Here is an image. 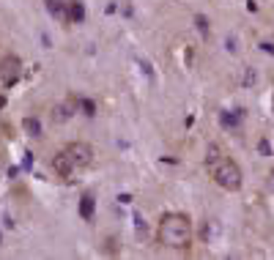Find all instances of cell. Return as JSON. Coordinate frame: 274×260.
Wrapping results in <instances>:
<instances>
[{
  "label": "cell",
  "instance_id": "obj_11",
  "mask_svg": "<svg viewBox=\"0 0 274 260\" xmlns=\"http://www.w3.org/2000/svg\"><path fill=\"white\" fill-rule=\"evenodd\" d=\"M22 126H25V132L30 137H42V123H38V118H25Z\"/></svg>",
  "mask_w": 274,
  "mask_h": 260
},
{
  "label": "cell",
  "instance_id": "obj_9",
  "mask_svg": "<svg viewBox=\"0 0 274 260\" xmlns=\"http://www.w3.org/2000/svg\"><path fill=\"white\" fill-rule=\"evenodd\" d=\"M52 170L58 172L61 178H71V172H74V170H71V164H69V159H66L63 154H58V156L52 159Z\"/></svg>",
  "mask_w": 274,
  "mask_h": 260
},
{
  "label": "cell",
  "instance_id": "obj_17",
  "mask_svg": "<svg viewBox=\"0 0 274 260\" xmlns=\"http://www.w3.org/2000/svg\"><path fill=\"white\" fill-rule=\"evenodd\" d=\"M269 189H271V192H274V170L269 172Z\"/></svg>",
  "mask_w": 274,
  "mask_h": 260
},
{
  "label": "cell",
  "instance_id": "obj_15",
  "mask_svg": "<svg viewBox=\"0 0 274 260\" xmlns=\"http://www.w3.org/2000/svg\"><path fill=\"white\" fill-rule=\"evenodd\" d=\"M258 148H261V154H263V156H269V154H271V148H269V143H266V140H261V145H258Z\"/></svg>",
  "mask_w": 274,
  "mask_h": 260
},
{
  "label": "cell",
  "instance_id": "obj_12",
  "mask_svg": "<svg viewBox=\"0 0 274 260\" xmlns=\"http://www.w3.org/2000/svg\"><path fill=\"white\" fill-rule=\"evenodd\" d=\"M77 107L83 110V115H88V118H93V115H96V101H93V99L80 96V99H77Z\"/></svg>",
  "mask_w": 274,
  "mask_h": 260
},
{
  "label": "cell",
  "instance_id": "obj_5",
  "mask_svg": "<svg viewBox=\"0 0 274 260\" xmlns=\"http://www.w3.org/2000/svg\"><path fill=\"white\" fill-rule=\"evenodd\" d=\"M77 110V101H63V104L52 107V123H66Z\"/></svg>",
  "mask_w": 274,
  "mask_h": 260
},
{
  "label": "cell",
  "instance_id": "obj_10",
  "mask_svg": "<svg viewBox=\"0 0 274 260\" xmlns=\"http://www.w3.org/2000/svg\"><path fill=\"white\" fill-rule=\"evenodd\" d=\"M85 19V6L83 0H69V22H83Z\"/></svg>",
  "mask_w": 274,
  "mask_h": 260
},
{
  "label": "cell",
  "instance_id": "obj_16",
  "mask_svg": "<svg viewBox=\"0 0 274 260\" xmlns=\"http://www.w3.org/2000/svg\"><path fill=\"white\" fill-rule=\"evenodd\" d=\"M261 50H263V52H269V55H274V44H271V41H263V44H261Z\"/></svg>",
  "mask_w": 274,
  "mask_h": 260
},
{
  "label": "cell",
  "instance_id": "obj_14",
  "mask_svg": "<svg viewBox=\"0 0 274 260\" xmlns=\"http://www.w3.org/2000/svg\"><path fill=\"white\" fill-rule=\"evenodd\" d=\"M134 222H137V235H146V222H143V216H140V214L134 216Z\"/></svg>",
  "mask_w": 274,
  "mask_h": 260
},
{
  "label": "cell",
  "instance_id": "obj_13",
  "mask_svg": "<svg viewBox=\"0 0 274 260\" xmlns=\"http://www.w3.org/2000/svg\"><path fill=\"white\" fill-rule=\"evenodd\" d=\"M195 25H198V30H200V36L208 38V33H211V22H208L206 14H195Z\"/></svg>",
  "mask_w": 274,
  "mask_h": 260
},
{
  "label": "cell",
  "instance_id": "obj_6",
  "mask_svg": "<svg viewBox=\"0 0 274 260\" xmlns=\"http://www.w3.org/2000/svg\"><path fill=\"white\" fill-rule=\"evenodd\" d=\"M241 121H244V110H233V113H222L220 115L222 129H230V132H239L241 129Z\"/></svg>",
  "mask_w": 274,
  "mask_h": 260
},
{
  "label": "cell",
  "instance_id": "obj_3",
  "mask_svg": "<svg viewBox=\"0 0 274 260\" xmlns=\"http://www.w3.org/2000/svg\"><path fill=\"white\" fill-rule=\"evenodd\" d=\"M61 154L69 159V164H71V170H74V172L77 170H85L88 164L93 162V148L88 145V143H69Z\"/></svg>",
  "mask_w": 274,
  "mask_h": 260
},
{
  "label": "cell",
  "instance_id": "obj_7",
  "mask_svg": "<svg viewBox=\"0 0 274 260\" xmlns=\"http://www.w3.org/2000/svg\"><path fill=\"white\" fill-rule=\"evenodd\" d=\"M93 211H96V200L91 192H85L83 198H80V216L85 219V222H91L93 219Z\"/></svg>",
  "mask_w": 274,
  "mask_h": 260
},
{
  "label": "cell",
  "instance_id": "obj_2",
  "mask_svg": "<svg viewBox=\"0 0 274 260\" xmlns=\"http://www.w3.org/2000/svg\"><path fill=\"white\" fill-rule=\"evenodd\" d=\"M159 244L170 249H189L192 244V219L181 211H170L159 219Z\"/></svg>",
  "mask_w": 274,
  "mask_h": 260
},
{
  "label": "cell",
  "instance_id": "obj_4",
  "mask_svg": "<svg viewBox=\"0 0 274 260\" xmlns=\"http://www.w3.org/2000/svg\"><path fill=\"white\" fill-rule=\"evenodd\" d=\"M22 77V60L17 55H3L0 58V82L6 85V88H11V85H17Z\"/></svg>",
  "mask_w": 274,
  "mask_h": 260
},
{
  "label": "cell",
  "instance_id": "obj_8",
  "mask_svg": "<svg viewBox=\"0 0 274 260\" xmlns=\"http://www.w3.org/2000/svg\"><path fill=\"white\" fill-rule=\"evenodd\" d=\"M47 11L61 22H69V3H63V0H47Z\"/></svg>",
  "mask_w": 274,
  "mask_h": 260
},
{
  "label": "cell",
  "instance_id": "obj_1",
  "mask_svg": "<svg viewBox=\"0 0 274 260\" xmlns=\"http://www.w3.org/2000/svg\"><path fill=\"white\" fill-rule=\"evenodd\" d=\"M206 167L211 172V178L228 192H239L241 184H244V176H241V167L230 156H225L220 151V145H208L206 151Z\"/></svg>",
  "mask_w": 274,
  "mask_h": 260
}]
</instances>
